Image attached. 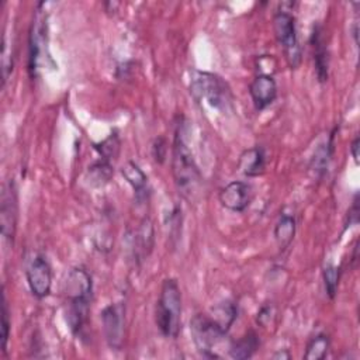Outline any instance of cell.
Returning <instances> with one entry per match:
<instances>
[{
	"label": "cell",
	"instance_id": "obj_22",
	"mask_svg": "<svg viewBox=\"0 0 360 360\" xmlns=\"http://www.w3.org/2000/svg\"><path fill=\"white\" fill-rule=\"evenodd\" d=\"M333 139H335V131L330 134L329 141H326V143L321 145L316 152L314 153L312 162H311V169L315 170V173H318L319 176H322L328 167L329 159L333 153Z\"/></svg>",
	"mask_w": 360,
	"mask_h": 360
},
{
	"label": "cell",
	"instance_id": "obj_5",
	"mask_svg": "<svg viewBox=\"0 0 360 360\" xmlns=\"http://www.w3.org/2000/svg\"><path fill=\"white\" fill-rule=\"evenodd\" d=\"M291 10H277L273 15V31L277 42L283 46L285 52L287 62L291 68H297L301 60V51L297 38L295 17Z\"/></svg>",
	"mask_w": 360,
	"mask_h": 360
},
{
	"label": "cell",
	"instance_id": "obj_7",
	"mask_svg": "<svg viewBox=\"0 0 360 360\" xmlns=\"http://www.w3.org/2000/svg\"><path fill=\"white\" fill-rule=\"evenodd\" d=\"M190 332L198 352L205 357H219L212 347L225 336L208 314H195L190 319Z\"/></svg>",
	"mask_w": 360,
	"mask_h": 360
},
{
	"label": "cell",
	"instance_id": "obj_27",
	"mask_svg": "<svg viewBox=\"0 0 360 360\" xmlns=\"http://www.w3.org/2000/svg\"><path fill=\"white\" fill-rule=\"evenodd\" d=\"M274 318V307L271 304H267V305H263L259 312H257V316H256V321L257 323H260L262 326H267L271 319Z\"/></svg>",
	"mask_w": 360,
	"mask_h": 360
},
{
	"label": "cell",
	"instance_id": "obj_21",
	"mask_svg": "<svg viewBox=\"0 0 360 360\" xmlns=\"http://www.w3.org/2000/svg\"><path fill=\"white\" fill-rule=\"evenodd\" d=\"M330 347L329 336L325 333H316L314 338L309 339L305 347L304 359L307 360H321L325 359Z\"/></svg>",
	"mask_w": 360,
	"mask_h": 360
},
{
	"label": "cell",
	"instance_id": "obj_3",
	"mask_svg": "<svg viewBox=\"0 0 360 360\" xmlns=\"http://www.w3.org/2000/svg\"><path fill=\"white\" fill-rule=\"evenodd\" d=\"M190 93L194 100L219 112L233 110V94L228 83L217 73L193 69L190 72Z\"/></svg>",
	"mask_w": 360,
	"mask_h": 360
},
{
	"label": "cell",
	"instance_id": "obj_23",
	"mask_svg": "<svg viewBox=\"0 0 360 360\" xmlns=\"http://www.w3.org/2000/svg\"><path fill=\"white\" fill-rule=\"evenodd\" d=\"M120 146L121 141L117 134V131L111 132L105 139H103L98 143H94V149L98 152L100 158L107 160V162H114L120 153Z\"/></svg>",
	"mask_w": 360,
	"mask_h": 360
},
{
	"label": "cell",
	"instance_id": "obj_20",
	"mask_svg": "<svg viewBox=\"0 0 360 360\" xmlns=\"http://www.w3.org/2000/svg\"><path fill=\"white\" fill-rule=\"evenodd\" d=\"M114 174L112 163L104 159H98L97 162L91 163L86 170V180L93 187H103L105 186Z\"/></svg>",
	"mask_w": 360,
	"mask_h": 360
},
{
	"label": "cell",
	"instance_id": "obj_1",
	"mask_svg": "<svg viewBox=\"0 0 360 360\" xmlns=\"http://www.w3.org/2000/svg\"><path fill=\"white\" fill-rule=\"evenodd\" d=\"M62 292L65 298L66 323L75 336L82 338L89 323L93 295V280L90 273L82 266L72 267L63 280Z\"/></svg>",
	"mask_w": 360,
	"mask_h": 360
},
{
	"label": "cell",
	"instance_id": "obj_15",
	"mask_svg": "<svg viewBox=\"0 0 360 360\" xmlns=\"http://www.w3.org/2000/svg\"><path fill=\"white\" fill-rule=\"evenodd\" d=\"M121 174L124 179L131 184L135 193V200L138 202H142L148 200L149 197V190H148V176L143 173V170L132 160L127 162L122 169Z\"/></svg>",
	"mask_w": 360,
	"mask_h": 360
},
{
	"label": "cell",
	"instance_id": "obj_16",
	"mask_svg": "<svg viewBox=\"0 0 360 360\" xmlns=\"http://www.w3.org/2000/svg\"><path fill=\"white\" fill-rule=\"evenodd\" d=\"M153 225L149 218H143L134 235V255L138 260H143L149 256L153 248Z\"/></svg>",
	"mask_w": 360,
	"mask_h": 360
},
{
	"label": "cell",
	"instance_id": "obj_11",
	"mask_svg": "<svg viewBox=\"0 0 360 360\" xmlns=\"http://www.w3.org/2000/svg\"><path fill=\"white\" fill-rule=\"evenodd\" d=\"M218 200L224 208L232 212H243L253 200V187L248 181L233 180L221 188Z\"/></svg>",
	"mask_w": 360,
	"mask_h": 360
},
{
	"label": "cell",
	"instance_id": "obj_4",
	"mask_svg": "<svg viewBox=\"0 0 360 360\" xmlns=\"http://www.w3.org/2000/svg\"><path fill=\"white\" fill-rule=\"evenodd\" d=\"M155 323L165 338L176 339L181 326V291L176 278H165L155 305Z\"/></svg>",
	"mask_w": 360,
	"mask_h": 360
},
{
	"label": "cell",
	"instance_id": "obj_24",
	"mask_svg": "<svg viewBox=\"0 0 360 360\" xmlns=\"http://www.w3.org/2000/svg\"><path fill=\"white\" fill-rule=\"evenodd\" d=\"M339 278H340V269L335 264H326L322 270V280L325 285V291L330 300L336 297L338 287H339Z\"/></svg>",
	"mask_w": 360,
	"mask_h": 360
},
{
	"label": "cell",
	"instance_id": "obj_19",
	"mask_svg": "<svg viewBox=\"0 0 360 360\" xmlns=\"http://www.w3.org/2000/svg\"><path fill=\"white\" fill-rule=\"evenodd\" d=\"M259 336L255 330H248L238 340H233L229 346V356L236 360L250 359L259 349Z\"/></svg>",
	"mask_w": 360,
	"mask_h": 360
},
{
	"label": "cell",
	"instance_id": "obj_29",
	"mask_svg": "<svg viewBox=\"0 0 360 360\" xmlns=\"http://www.w3.org/2000/svg\"><path fill=\"white\" fill-rule=\"evenodd\" d=\"M359 145H360V138L356 136L352 143H350V155L354 159V163H359Z\"/></svg>",
	"mask_w": 360,
	"mask_h": 360
},
{
	"label": "cell",
	"instance_id": "obj_8",
	"mask_svg": "<svg viewBox=\"0 0 360 360\" xmlns=\"http://www.w3.org/2000/svg\"><path fill=\"white\" fill-rule=\"evenodd\" d=\"M100 318L107 345L114 350H120L125 339V304L114 302L107 305Z\"/></svg>",
	"mask_w": 360,
	"mask_h": 360
},
{
	"label": "cell",
	"instance_id": "obj_18",
	"mask_svg": "<svg viewBox=\"0 0 360 360\" xmlns=\"http://www.w3.org/2000/svg\"><path fill=\"white\" fill-rule=\"evenodd\" d=\"M295 228H297V222H295V217L292 214L283 212L278 217V219L274 225L273 235L277 242V246L281 250L290 248V245L294 239V235H295Z\"/></svg>",
	"mask_w": 360,
	"mask_h": 360
},
{
	"label": "cell",
	"instance_id": "obj_17",
	"mask_svg": "<svg viewBox=\"0 0 360 360\" xmlns=\"http://www.w3.org/2000/svg\"><path fill=\"white\" fill-rule=\"evenodd\" d=\"M208 315L212 318V321L218 325L221 332L226 335L233 325V322L238 318V307L233 301L231 300H224L214 305Z\"/></svg>",
	"mask_w": 360,
	"mask_h": 360
},
{
	"label": "cell",
	"instance_id": "obj_28",
	"mask_svg": "<svg viewBox=\"0 0 360 360\" xmlns=\"http://www.w3.org/2000/svg\"><path fill=\"white\" fill-rule=\"evenodd\" d=\"M359 221V195L356 194L353 198V204L347 211V221L345 222V229H347V226L350 228L352 225L357 224Z\"/></svg>",
	"mask_w": 360,
	"mask_h": 360
},
{
	"label": "cell",
	"instance_id": "obj_12",
	"mask_svg": "<svg viewBox=\"0 0 360 360\" xmlns=\"http://www.w3.org/2000/svg\"><path fill=\"white\" fill-rule=\"evenodd\" d=\"M249 94L257 111L274 103L277 97V83L269 73H259L249 84Z\"/></svg>",
	"mask_w": 360,
	"mask_h": 360
},
{
	"label": "cell",
	"instance_id": "obj_26",
	"mask_svg": "<svg viewBox=\"0 0 360 360\" xmlns=\"http://www.w3.org/2000/svg\"><path fill=\"white\" fill-rule=\"evenodd\" d=\"M166 152H167V146H166V141L163 138H158L153 142L152 146V155L155 162L158 163H163L165 158H166Z\"/></svg>",
	"mask_w": 360,
	"mask_h": 360
},
{
	"label": "cell",
	"instance_id": "obj_13",
	"mask_svg": "<svg viewBox=\"0 0 360 360\" xmlns=\"http://www.w3.org/2000/svg\"><path fill=\"white\" fill-rule=\"evenodd\" d=\"M311 48L314 55V65L315 73L321 83L328 80V70H329V52L323 38V28L321 24H315L311 32Z\"/></svg>",
	"mask_w": 360,
	"mask_h": 360
},
{
	"label": "cell",
	"instance_id": "obj_6",
	"mask_svg": "<svg viewBox=\"0 0 360 360\" xmlns=\"http://www.w3.org/2000/svg\"><path fill=\"white\" fill-rule=\"evenodd\" d=\"M39 7L38 4L28 35V73L31 77L38 75L44 59L48 58V21Z\"/></svg>",
	"mask_w": 360,
	"mask_h": 360
},
{
	"label": "cell",
	"instance_id": "obj_9",
	"mask_svg": "<svg viewBox=\"0 0 360 360\" xmlns=\"http://www.w3.org/2000/svg\"><path fill=\"white\" fill-rule=\"evenodd\" d=\"M25 278L31 294L42 300L49 295L52 287V270L45 256L35 255L25 267Z\"/></svg>",
	"mask_w": 360,
	"mask_h": 360
},
{
	"label": "cell",
	"instance_id": "obj_10",
	"mask_svg": "<svg viewBox=\"0 0 360 360\" xmlns=\"http://www.w3.org/2000/svg\"><path fill=\"white\" fill-rule=\"evenodd\" d=\"M17 218H18V197L17 187L13 180H8L3 186L1 197H0V224H1V235L11 240L14 239L17 229Z\"/></svg>",
	"mask_w": 360,
	"mask_h": 360
},
{
	"label": "cell",
	"instance_id": "obj_25",
	"mask_svg": "<svg viewBox=\"0 0 360 360\" xmlns=\"http://www.w3.org/2000/svg\"><path fill=\"white\" fill-rule=\"evenodd\" d=\"M8 336H10V312L7 307L6 294H3V301H1V350L3 353L7 352Z\"/></svg>",
	"mask_w": 360,
	"mask_h": 360
},
{
	"label": "cell",
	"instance_id": "obj_2",
	"mask_svg": "<svg viewBox=\"0 0 360 360\" xmlns=\"http://www.w3.org/2000/svg\"><path fill=\"white\" fill-rule=\"evenodd\" d=\"M172 174L177 193L188 204H197L201 198L202 176L186 143L180 125L174 132L172 146Z\"/></svg>",
	"mask_w": 360,
	"mask_h": 360
},
{
	"label": "cell",
	"instance_id": "obj_14",
	"mask_svg": "<svg viewBox=\"0 0 360 360\" xmlns=\"http://www.w3.org/2000/svg\"><path fill=\"white\" fill-rule=\"evenodd\" d=\"M266 155L262 146H253L243 150L238 160V170L248 177H256L264 172Z\"/></svg>",
	"mask_w": 360,
	"mask_h": 360
},
{
	"label": "cell",
	"instance_id": "obj_30",
	"mask_svg": "<svg viewBox=\"0 0 360 360\" xmlns=\"http://www.w3.org/2000/svg\"><path fill=\"white\" fill-rule=\"evenodd\" d=\"M271 357H273V359H290L291 356H290V353H288L287 350H284V352L278 350V352H277V353H274Z\"/></svg>",
	"mask_w": 360,
	"mask_h": 360
}]
</instances>
